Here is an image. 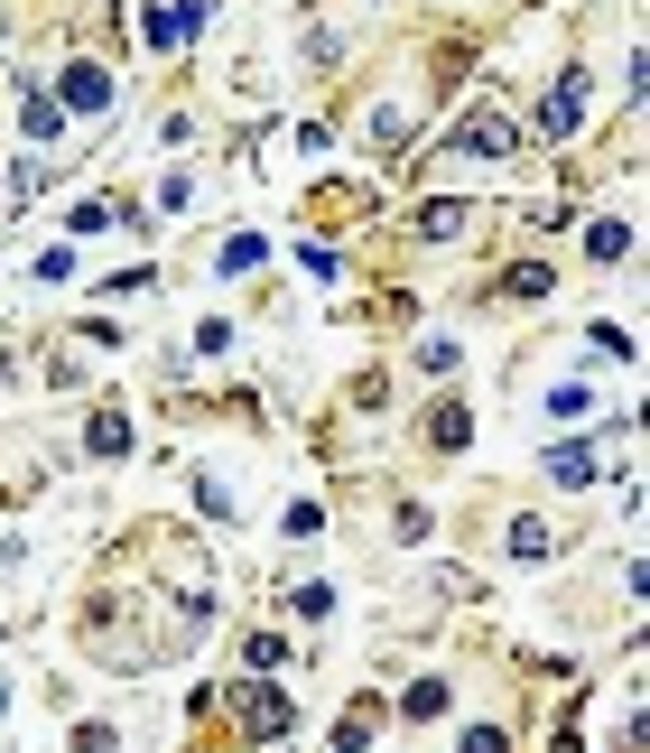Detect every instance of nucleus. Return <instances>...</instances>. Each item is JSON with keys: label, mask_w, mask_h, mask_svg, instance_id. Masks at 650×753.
I'll return each mask as SVG.
<instances>
[{"label": "nucleus", "mask_w": 650, "mask_h": 753, "mask_svg": "<svg viewBox=\"0 0 650 753\" xmlns=\"http://www.w3.org/2000/svg\"><path fill=\"white\" fill-rule=\"evenodd\" d=\"M511 558H549V531H539V522H511Z\"/></svg>", "instance_id": "dca6fc26"}, {"label": "nucleus", "mask_w": 650, "mask_h": 753, "mask_svg": "<svg viewBox=\"0 0 650 753\" xmlns=\"http://www.w3.org/2000/svg\"><path fill=\"white\" fill-rule=\"evenodd\" d=\"M464 753H511V744H502V725H474V735H464Z\"/></svg>", "instance_id": "6ab92c4d"}, {"label": "nucleus", "mask_w": 650, "mask_h": 753, "mask_svg": "<svg viewBox=\"0 0 650 753\" xmlns=\"http://www.w3.org/2000/svg\"><path fill=\"white\" fill-rule=\"evenodd\" d=\"M29 140H38V149H57V140H66V112H57V93H38V85H29Z\"/></svg>", "instance_id": "6e6552de"}, {"label": "nucleus", "mask_w": 650, "mask_h": 753, "mask_svg": "<svg viewBox=\"0 0 650 753\" xmlns=\"http://www.w3.org/2000/svg\"><path fill=\"white\" fill-rule=\"evenodd\" d=\"M74 753H121V735L112 725H74Z\"/></svg>", "instance_id": "a211bd4d"}, {"label": "nucleus", "mask_w": 650, "mask_h": 753, "mask_svg": "<svg viewBox=\"0 0 650 753\" xmlns=\"http://www.w3.org/2000/svg\"><path fill=\"white\" fill-rule=\"evenodd\" d=\"M419 232H428V242H456V232H464V205H456V196H428V205H419Z\"/></svg>", "instance_id": "1a4fd4ad"}, {"label": "nucleus", "mask_w": 650, "mask_h": 753, "mask_svg": "<svg viewBox=\"0 0 650 753\" xmlns=\"http://www.w3.org/2000/svg\"><path fill=\"white\" fill-rule=\"evenodd\" d=\"M549 475H558V484H594L604 465H594V447H586V437H567V447H549Z\"/></svg>", "instance_id": "423d86ee"}, {"label": "nucleus", "mask_w": 650, "mask_h": 753, "mask_svg": "<svg viewBox=\"0 0 650 753\" xmlns=\"http://www.w3.org/2000/svg\"><path fill=\"white\" fill-rule=\"evenodd\" d=\"M502 298H520V307H530V298H549V261H520V270H502Z\"/></svg>", "instance_id": "f8f14e48"}, {"label": "nucleus", "mask_w": 650, "mask_h": 753, "mask_svg": "<svg viewBox=\"0 0 650 753\" xmlns=\"http://www.w3.org/2000/svg\"><path fill=\"white\" fill-rule=\"evenodd\" d=\"M586 75H558V85H549V102H539V131H549V140H567V131H577V121H586Z\"/></svg>", "instance_id": "7ed1b4c3"}, {"label": "nucleus", "mask_w": 650, "mask_h": 753, "mask_svg": "<svg viewBox=\"0 0 650 753\" xmlns=\"http://www.w3.org/2000/svg\"><path fill=\"white\" fill-rule=\"evenodd\" d=\"M372 735H381V707H372V697H353V707L334 716V744H326V753H372Z\"/></svg>", "instance_id": "39448f33"}, {"label": "nucleus", "mask_w": 650, "mask_h": 753, "mask_svg": "<svg viewBox=\"0 0 650 753\" xmlns=\"http://www.w3.org/2000/svg\"><path fill=\"white\" fill-rule=\"evenodd\" d=\"M223 270H260V232H232V242H223Z\"/></svg>", "instance_id": "2eb2a0df"}, {"label": "nucleus", "mask_w": 650, "mask_h": 753, "mask_svg": "<svg viewBox=\"0 0 650 753\" xmlns=\"http://www.w3.org/2000/svg\"><path fill=\"white\" fill-rule=\"evenodd\" d=\"M0 707H10V697H0Z\"/></svg>", "instance_id": "aec40b11"}, {"label": "nucleus", "mask_w": 650, "mask_h": 753, "mask_svg": "<svg viewBox=\"0 0 650 753\" xmlns=\"http://www.w3.org/2000/svg\"><path fill=\"white\" fill-rule=\"evenodd\" d=\"M447 149H456V159H511V149H520V121L502 112V102H483V112H464L456 131H447Z\"/></svg>", "instance_id": "f257e3e1"}, {"label": "nucleus", "mask_w": 650, "mask_h": 753, "mask_svg": "<svg viewBox=\"0 0 650 753\" xmlns=\"http://www.w3.org/2000/svg\"><path fill=\"white\" fill-rule=\"evenodd\" d=\"M232 716H242V735H260V744H279V735L298 725V707H289V688H279V680H251L242 697H232Z\"/></svg>", "instance_id": "f03ea898"}, {"label": "nucleus", "mask_w": 650, "mask_h": 753, "mask_svg": "<svg viewBox=\"0 0 650 753\" xmlns=\"http://www.w3.org/2000/svg\"><path fill=\"white\" fill-rule=\"evenodd\" d=\"M400 707H409V716H447V680H409Z\"/></svg>", "instance_id": "ddd939ff"}, {"label": "nucleus", "mask_w": 650, "mask_h": 753, "mask_svg": "<svg viewBox=\"0 0 650 753\" xmlns=\"http://www.w3.org/2000/svg\"><path fill=\"white\" fill-rule=\"evenodd\" d=\"M242 661L260 670V680H279V670H289V642H279V633H251V642H242Z\"/></svg>", "instance_id": "9b49d317"}, {"label": "nucleus", "mask_w": 650, "mask_h": 753, "mask_svg": "<svg viewBox=\"0 0 650 753\" xmlns=\"http://www.w3.org/2000/svg\"><path fill=\"white\" fill-rule=\"evenodd\" d=\"M102 102H112V75H102L93 57L57 75V112H102Z\"/></svg>", "instance_id": "20e7f679"}, {"label": "nucleus", "mask_w": 650, "mask_h": 753, "mask_svg": "<svg viewBox=\"0 0 650 753\" xmlns=\"http://www.w3.org/2000/svg\"><path fill=\"white\" fill-rule=\"evenodd\" d=\"M298 614H307V623H326V614H334V586L307 577V586H298Z\"/></svg>", "instance_id": "f3484780"}, {"label": "nucleus", "mask_w": 650, "mask_h": 753, "mask_svg": "<svg viewBox=\"0 0 650 753\" xmlns=\"http://www.w3.org/2000/svg\"><path fill=\"white\" fill-rule=\"evenodd\" d=\"M84 447H93V456H130V419H121V409H93V437H84Z\"/></svg>", "instance_id": "9d476101"}, {"label": "nucleus", "mask_w": 650, "mask_h": 753, "mask_svg": "<svg viewBox=\"0 0 650 753\" xmlns=\"http://www.w3.org/2000/svg\"><path fill=\"white\" fill-rule=\"evenodd\" d=\"M586 251H594V261H622V251H632V232H622V224H594Z\"/></svg>", "instance_id": "4468645a"}, {"label": "nucleus", "mask_w": 650, "mask_h": 753, "mask_svg": "<svg viewBox=\"0 0 650 753\" xmlns=\"http://www.w3.org/2000/svg\"><path fill=\"white\" fill-rule=\"evenodd\" d=\"M428 447H437V456H464V409H456V400L428 409Z\"/></svg>", "instance_id": "0eeeda50"}]
</instances>
